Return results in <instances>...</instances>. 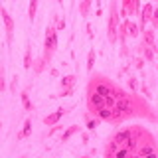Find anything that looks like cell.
<instances>
[{"mask_svg": "<svg viewBox=\"0 0 158 158\" xmlns=\"http://www.w3.org/2000/svg\"><path fill=\"white\" fill-rule=\"evenodd\" d=\"M115 109L123 115L125 121H128V118H144L148 123H158V111L138 93L127 91L117 101Z\"/></svg>", "mask_w": 158, "mask_h": 158, "instance_id": "obj_1", "label": "cell"}, {"mask_svg": "<svg viewBox=\"0 0 158 158\" xmlns=\"http://www.w3.org/2000/svg\"><path fill=\"white\" fill-rule=\"evenodd\" d=\"M87 89L99 93V95L105 97V99H115V101H118V99L127 93V89H123L118 83H115L109 75H105V73H101V71H95V73L89 75Z\"/></svg>", "mask_w": 158, "mask_h": 158, "instance_id": "obj_2", "label": "cell"}, {"mask_svg": "<svg viewBox=\"0 0 158 158\" xmlns=\"http://www.w3.org/2000/svg\"><path fill=\"white\" fill-rule=\"evenodd\" d=\"M118 26H121V18H118V4L117 2H111V6H109V16H107V40L111 44H117Z\"/></svg>", "mask_w": 158, "mask_h": 158, "instance_id": "obj_3", "label": "cell"}, {"mask_svg": "<svg viewBox=\"0 0 158 158\" xmlns=\"http://www.w3.org/2000/svg\"><path fill=\"white\" fill-rule=\"evenodd\" d=\"M140 14V2L138 0H123L118 4V18L128 20V16H136Z\"/></svg>", "mask_w": 158, "mask_h": 158, "instance_id": "obj_4", "label": "cell"}, {"mask_svg": "<svg viewBox=\"0 0 158 158\" xmlns=\"http://www.w3.org/2000/svg\"><path fill=\"white\" fill-rule=\"evenodd\" d=\"M85 103H87V113H91V115H95L99 109L105 107V97H101L99 93L91 91V89H87V97H85Z\"/></svg>", "mask_w": 158, "mask_h": 158, "instance_id": "obj_5", "label": "cell"}, {"mask_svg": "<svg viewBox=\"0 0 158 158\" xmlns=\"http://www.w3.org/2000/svg\"><path fill=\"white\" fill-rule=\"evenodd\" d=\"M0 18L4 22V28H6V44L12 46V40H14V18L10 16V12L0 4Z\"/></svg>", "mask_w": 158, "mask_h": 158, "instance_id": "obj_6", "label": "cell"}, {"mask_svg": "<svg viewBox=\"0 0 158 158\" xmlns=\"http://www.w3.org/2000/svg\"><path fill=\"white\" fill-rule=\"evenodd\" d=\"M67 113H69V107H59V109H56L53 113L46 115L42 121H44V125H46V127H56V125H59V121H61V118L65 117Z\"/></svg>", "mask_w": 158, "mask_h": 158, "instance_id": "obj_7", "label": "cell"}, {"mask_svg": "<svg viewBox=\"0 0 158 158\" xmlns=\"http://www.w3.org/2000/svg\"><path fill=\"white\" fill-rule=\"evenodd\" d=\"M152 12H154V4H150V2H146L144 6L140 8V14H138V30H140V34L146 30V24L150 22Z\"/></svg>", "mask_w": 158, "mask_h": 158, "instance_id": "obj_8", "label": "cell"}, {"mask_svg": "<svg viewBox=\"0 0 158 158\" xmlns=\"http://www.w3.org/2000/svg\"><path fill=\"white\" fill-rule=\"evenodd\" d=\"M30 89H32V85H28L26 89H22V91H20V101H22L24 111L32 113V111H36V105L32 103V97H30Z\"/></svg>", "mask_w": 158, "mask_h": 158, "instance_id": "obj_9", "label": "cell"}, {"mask_svg": "<svg viewBox=\"0 0 158 158\" xmlns=\"http://www.w3.org/2000/svg\"><path fill=\"white\" fill-rule=\"evenodd\" d=\"M136 53L144 57L146 63H154V61H156V52H154L152 48L144 46V44H138V46H136Z\"/></svg>", "mask_w": 158, "mask_h": 158, "instance_id": "obj_10", "label": "cell"}, {"mask_svg": "<svg viewBox=\"0 0 158 158\" xmlns=\"http://www.w3.org/2000/svg\"><path fill=\"white\" fill-rule=\"evenodd\" d=\"M142 44H144V46H148V48H152L154 52H158V49H156V32H154L152 28L142 32Z\"/></svg>", "mask_w": 158, "mask_h": 158, "instance_id": "obj_11", "label": "cell"}, {"mask_svg": "<svg viewBox=\"0 0 158 158\" xmlns=\"http://www.w3.org/2000/svg\"><path fill=\"white\" fill-rule=\"evenodd\" d=\"M83 123H85V128H87V131H95V128L97 127H101V118H97V117H93L91 115V113H83Z\"/></svg>", "mask_w": 158, "mask_h": 158, "instance_id": "obj_12", "label": "cell"}, {"mask_svg": "<svg viewBox=\"0 0 158 158\" xmlns=\"http://www.w3.org/2000/svg\"><path fill=\"white\" fill-rule=\"evenodd\" d=\"M30 135H32V117H28L26 121H24V125L20 128V132L16 135V138L18 140H24V138H28Z\"/></svg>", "mask_w": 158, "mask_h": 158, "instance_id": "obj_13", "label": "cell"}, {"mask_svg": "<svg viewBox=\"0 0 158 158\" xmlns=\"http://www.w3.org/2000/svg\"><path fill=\"white\" fill-rule=\"evenodd\" d=\"M77 132H81V127H79V125H69L65 131L61 132V136H59V142H67L69 138H71L73 135H77Z\"/></svg>", "mask_w": 158, "mask_h": 158, "instance_id": "obj_14", "label": "cell"}, {"mask_svg": "<svg viewBox=\"0 0 158 158\" xmlns=\"http://www.w3.org/2000/svg\"><path fill=\"white\" fill-rule=\"evenodd\" d=\"M77 73H69V75H63L61 79H59V85H61V89H67V87H75L77 85Z\"/></svg>", "mask_w": 158, "mask_h": 158, "instance_id": "obj_15", "label": "cell"}, {"mask_svg": "<svg viewBox=\"0 0 158 158\" xmlns=\"http://www.w3.org/2000/svg\"><path fill=\"white\" fill-rule=\"evenodd\" d=\"M91 8H93V2H91V0H81V2H79V16H81V18H87L89 12H91Z\"/></svg>", "mask_w": 158, "mask_h": 158, "instance_id": "obj_16", "label": "cell"}, {"mask_svg": "<svg viewBox=\"0 0 158 158\" xmlns=\"http://www.w3.org/2000/svg\"><path fill=\"white\" fill-rule=\"evenodd\" d=\"M52 22L56 24V30H57V34H59V32H63V30H65V26H67L65 18H61V16H59V14H56V12L52 14Z\"/></svg>", "mask_w": 158, "mask_h": 158, "instance_id": "obj_17", "label": "cell"}, {"mask_svg": "<svg viewBox=\"0 0 158 158\" xmlns=\"http://www.w3.org/2000/svg\"><path fill=\"white\" fill-rule=\"evenodd\" d=\"M127 87L131 93H138V87H140V83H138V77L135 75H128L127 77Z\"/></svg>", "mask_w": 158, "mask_h": 158, "instance_id": "obj_18", "label": "cell"}, {"mask_svg": "<svg viewBox=\"0 0 158 158\" xmlns=\"http://www.w3.org/2000/svg\"><path fill=\"white\" fill-rule=\"evenodd\" d=\"M95 59H97L95 49H89V53H87V63H85V67H87V73H89V75L93 73V65H95Z\"/></svg>", "mask_w": 158, "mask_h": 158, "instance_id": "obj_19", "label": "cell"}, {"mask_svg": "<svg viewBox=\"0 0 158 158\" xmlns=\"http://www.w3.org/2000/svg\"><path fill=\"white\" fill-rule=\"evenodd\" d=\"M34 65V59H32V46L26 48V52H24V69H32Z\"/></svg>", "mask_w": 158, "mask_h": 158, "instance_id": "obj_20", "label": "cell"}, {"mask_svg": "<svg viewBox=\"0 0 158 158\" xmlns=\"http://www.w3.org/2000/svg\"><path fill=\"white\" fill-rule=\"evenodd\" d=\"M127 26H128V38H138V36H140V30H138V24L136 22L128 20Z\"/></svg>", "mask_w": 158, "mask_h": 158, "instance_id": "obj_21", "label": "cell"}, {"mask_svg": "<svg viewBox=\"0 0 158 158\" xmlns=\"http://www.w3.org/2000/svg\"><path fill=\"white\" fill-rule=\"evenodd\" d=\"M131 63H132V67H135V69H138V71H144L146 61H144V57H142V56H135Z\"/></svg>", "mask_w": 158, "mask_h": 158, "instance_id": "obj_22", "label": "cell"}, {"mask_svg": "<svg viewBox=\"0 0 158 158\" xmlns=\"http://www.w3.org/2000/svg\"><path fill=\"white\" fill-rule=\"evenodd\" d=\"M36 12H38V0H32L30 6H28V18H30V22L36 20Z\"/></svg>", "mask_w": 158, "mask_h": 158, "instance_id": "obj_23", "label": "cell"}, {"mask_svg": "<svg viewBox=\"0 0 158 158\" xmlns=\"http://www.w3.org/2000/svg\"><path fill=\"white\" fill-rule=\"evenodd\" d=\"M8 89V83H6V71H4V65L0 63V93H4Z\"/></svg>", "mask_w": 158, "mask_h": 158, "instance_id": "obj_24", "label": "cell"}, {"mask_svg": "<svg viewBox=\"0 0 158 158\" xmlns=\"http://www.w3.org/2000/svg\"><path fill=\"white\" fill-rule=\"evenodd\" d=\"M138 89H140V91H142V97H144L146 101H150V99H152V91H150V87H148L144 81L140 83V87H138Z\"/></svg>", "mask_w": 158, "mask_h": 158, "instance_id": "obj_25", "label": "cell"}, {"mask_svg": "<svg viewBox=\"0 0 158 158\" xmlns=\"http://www.w3.org/2000/svg\"><path fill=\"white\" fill-rule=\"evenodd\" d=\"M73 93H75V87H67V89H59V93H56L52 97H71Z\"/></svg>", "mask_w": 158, "mask_h": 158, "instance_id": "obj_26", "label": "cell"}, {"mask_svg": "<svg viewBox=\"0 0 158 158\" xmlns=\"http://www.w3.org/2000/svg\"><path fill=\"white\" fill-rule=\"evenodd\" d=\"M8 91H10V95H16V93H18V77H16V75H14L12 79H10Z\"/></svg>", "mask_w": 158, "mask_h": 158, "instance_id": "obj_27", "label": "cell"}, {"mask_svg": "<svg viewBox=\"0 0 158 158\" xmlns=\"http://www.w3.org/2000/svg\"><path fill=\"white\" fill-rule=\"evenodd\" d=\"M150 24H152V30H154V32H156V28H158V8H156V6H154V12H152Z\"/></svg>", "mask_w": 158, "mask_h": 158, "instance_id": "obj_28", "label": "cell"}, {"mask_svg": "<svg viewBox=\"0 0 158 158\" xmlns=\"http://www.w3.org/2000/svg\"><path fill=\"white\" fill-rule=\"evenodd\" d=\"M61 128H63L61 125H56V127H52V128H49V131H48V136H53V135H56L57 131H61Z\"/></svg>", "mask_w": 158, "mask_h": 158, "instance_id": "obj_29", "label": "cell"}, {"mask_svg": "<svg viewBox=\"0 0 158 158\" xmlns=\"http://www.w3.org/2000/svg\"><path fill=\"white\" fill-rule=\"evenodd\" d=\"M85 30H87V38H89V40H93V26H91L89 22L85 24Z\"/></svg>", "mask_w": 158, "mask_h": 158, "instance_id": "obj_30", "label": "cell"}, {"mask_svg": "<svg viewBox=\"0 0 158 158\" xmlns=\"http://www.w3.org/2000/svg\"><path fill=\"white\" fill-rule=\"evenodd\" d=\"M81 140H83V144H87V142H89V132H83L81 131Z\"/></svg>", "mask_w": 158, "mask_h": 158, "instance_id": "obj_31", "label": "cell"}, {"mask_svg": "<svg viewBox=\"0 0 158 158\" xmlns=\"http://www.w3.org/2000/svg\"><path fill=\"white\" fill-rule=\"evenodd\" d=\"M79 158H93L91 154H83V156H79Z\"/></svg>", "mask_w": 158, "mask_h": 158, "instance_id": "obj_32", "label": "cell"}, {"mask_svg": "<svg viewBox=\"0 0 158 158\" xmlns=\"http://www.w3.org/2000/svg\"><path fill=\"white\" fill-rule=\"evenodd\" d=\"M0 132H2V121H0Z\"/></svg>", "mask_w": 158, "mask_h": 158, "instance_id": "obj_33", "label": "cell"}, {"mask_svg": "<svg viewBox=\"0 0 158 158\" xmlns=\"http://www.w3.org/2000/svg\"><path fill=\"white\" fill-rule=\"evenodd\" d=\"M156 49H158V42H156Z\"/></svg>", "mask_w": 158, "mask_h": 158, "instance_id": "obj_34", "label": "cell"}, {"mask_svg": "<svg viewBox=\"0 0 158 158\" xmlns=\"http://www.w3.org/2000/svg\"><path fill=\"white\" fill-rule=\"evenodd\" d=\"M20 158H26V156H20Z\"/></svg>", "mask_w": 158, "mask_h": 158, "instance_id": "obj_35", "label": "cell"}]
</instances>
